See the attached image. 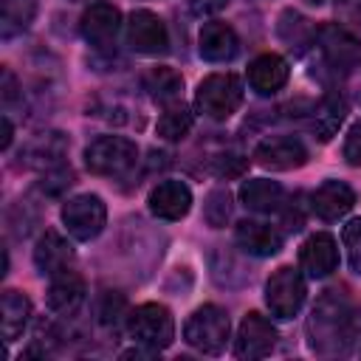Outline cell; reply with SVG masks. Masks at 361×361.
I'll return each instance as SVG.
<instances>
[{
    "mask_svg": "<svg viewBox=\"0 0 361 361\" xmlns=\"http://www.w3.org/2000/svg\"><path fill=\"white\" fill-rule=\"evenodd\" d=\"M144 90L149 93L152 102H161V104H172L180 99V90H183V76L169 68V65H155L144 73Z\"/></svg>",
    "mask_w": 361,
    "mask_h": 361,
    "instance_id": "obj_24",
    "label": "cell"
},
{
    "mask_svg": "<svg viewBox=\"0 0 361 361\" xmlns=\"http://www.w3.org/2000/svg\"><path fill=\"white\" fill-rule=\"evenodd\" d=\"M361 333V305L344 288L324 290L307 319V338L319 355H344Z\"/></svg>",
    "mask_w": 361,
    "mask_h": 361,
    "instance_id": "obj_1",
    "label": "cell"
},
{
    "mask_svg": "<svg viewBox=\"0 0 361 361\" xmlns=\"http://www.w3.org/2000/svg\"><path fill=\"white\" fill-rule=\"evenodd\" d=\"M316 42H319V51L333 73L347 76L355 68H361V39L355 34H350L347 28L322 25V28H316Z\"/></svg>",
    "mask_w": 361,
    "mask_h": 361,
    "instance_id": "obj_8",
    "label": "cell"
},
{
    "mask_svg": "<svg viewBox=\"0 0 361 361\" xmlns=\"http://www.w3.org/2000/svg\"><path fill=\"white\" fill-rule=\"evenodd\" d=\"M307 3H310V6H322L324 0H307Z\"/></svg>",
    "mask_w": 361,
    "mask_h": 361,
    "instance_id": "obj_36",
    "label": "cell"
},
{
    "mask_svg": "<svg viewBox=\"0 0 361 361\" xmlns=\"http://www.w3.org/2000/svg\"><path fill=\"white\" fill-rule=\"evenodd\" d=\"M189 11L197 14V17H209V14H217L220 8L228 6V0H186Z\"/></svg>",
    "mask_w": 361,
    "mask_h": 361,
    "instance_id": "obj_33",
    "label": "cell"
},
{
    "mask_svg": "<svg viewBox=\"0 0 361 361\" xmlns=\"http://www.w3.org/2000/svg\"><path fill=\"white\" fill-rule=\"evenodd\" d=\"M127 316H130L127 313V299L121 293L110 290V293L102 296V302H99V322L104 327H118L121 319H127Z\"/></svg>",
    "mask_w": 361,
    "mask_h": 361,
    "instance_id": "obj_29",
    "label": "cell"
},
{
    "mask_svg": "<svg viewBox=\"0 0 361 361\" xmlns=\"http://www.w3.org/2000/svg\"><path fill=\"white\" fill-rule=\"evenodd\" d=\"M299 262H302V268H305L313 279L330 276V274L336 271V265H338V245H336V237L327 234V231L310 234V237L302 243Z\"/></svg>",
    "mask_w": 361,
    "mask_h": 361,
    "instance_id": "obj_14",
    "label": "cell"
},
{
    "mask_svg": "<svg viewBox=\"0 0 361 361\" xmlns=\"http://www.w3.org/2000/svg\"><path fill=\"white\" fill-rule=\"evenodd\" d=\"M14 99H17V79L11 76L8 68H3V102L11 104Z\"/></svg>",
    "mask_w": 361,
    "mask_h": 361,
    "instance_id": "obj_34",
    "label": "cell"
},
{
    "mask_svg": "<svg viewBox=\"0 0 361 361\" xmlns=\"http://www.w3.org/2000/svg\"><path fill=\"white\" fill-rule=\"evenodd\" d=\"M305 296H307L305 279L290 265L276 268L265 282V305L276 319H293L305 305Z\"/></svg>",
    "mask_w": 361,
    "mask_h": 361,
    "instance_id": "obj_6",
    "label": "cell"
},
{
    "mask_svg": "<svg viewBox=\"0 0 361 361\" xmlns=\"http://www.w3.org/2000/svg\"><path fill=\"white\" fill-rule=\"evenodd\" d=\"M11 138H14V127H11L8 116H3V138H0V149H8V147H11Z\"/></svg>",
    "mask_w": 361,
    "mask_h": 361,
    "instance_id": "obj_35",
    "label": "cell"
},
{
    "mask_svg": "<svg viewBox=\"0 0 361 361\" xmlns=\"http://www.w3.org/2000/svg\"><path fill=\"white\" fill-rule=\"evenodd\" d=\"M73 262V248L59 231H45L34 245V265L42 276L68 271Z\"/></svg>",
    "mask_w": 361,
    "mask_h": 361,
    "instance_id": "obj_18",
    "label": "cell"
},
{
    "mask_svg": "<svg viewBox=\"0 0 361 361\" xmlns=\"http://www.w3.org/2000/svg\"><path fill=\"white\" fill-rule=\"evenodd\" d=\"M240 200L245 209L251 212H262V214H271V212H279L285 206V189L276 183V180H268V178H254V180H245L240 186Z\"/></svg>",
    "mask_w": 361,
    "mask_h": 361,
    "instance_id": "obj_22",
    "label": "cell"
},
{
    "mask_svg": "<svg viewBox=\"0 0 361 361\" xmlns=\"http://www.w3.org/2000/svg\"><path fill=\"white\" fill-rule=\"evenodd\" d=\"M65 155H68V135L51 130V133L34 135L20 149V164L28 166V169H45V172H51V169L62 166Z\"/></svg>",
    "mask_w": 361,
    "mask_h": 361,
    "instance_id": "obj_11",
    "label": "cell"
},
{
    "mask_svg": "<svg viewBox=\"0 0 361 361\" xmlns=\"http://www.w3.org/2000/svg\"><path fill=\"white\" fill-rule=\"evenodd\" d=\"M37 17V0H3V37L25 31Z\"/></svg>",
    "mask_w": 361,
    "mask_h": 361,
    "instance_id": "obj_27",
    "label": "cell"
},
{
    "mask_svg": "<svg viewBox=\"0 0 361 361\" xmlns=\"http://www.w3.org/2000/svg\"><path fill=\"white\" fill-rule=\"evenodd\" d=\"M85 302V279L76 271H62L51 276L48 285V307L56 316H73Z\"/></svg>",
    "mask_w": 361,
    "mask_h": 361,
    "instance_id": "obj_17",
    "label": "cell"
},
{
    "mask_svg": "<svg viewBox=\"0 0 361 361\" xmlns=\"http://www.w3.org/2000/svg\"><path fill=\"white\" fill-rule=\"evenodd\" d=\"M127 42L133 51L155 56V54H164L169 48V34H166V25L158 14L138 8L127 20Z\"/></svg>",
    "mask_w": 361,
    "mask_h": 361,
    "instance_id": "obj_9",
    "label": "cell"
},
{
    "mask_svg": "<svg viewBox=\"0 0 361 361\" xmlns=\"http://www.w3.org/2000/svg\"><path fill=\"white\" fill-rule=\"evenodd\" d=\"M138 164L135 141L124 135H102L85 149V166L102 178H124Z\"/></svg>",
    "mask_w": 361,
    "mask_h": 361,
    "instance_id": "obj_2",
    "label": "cell"
},
{
    "mask_svg": "<svg viewBox=\"0 0 361 361\" xmlns=\"http://www.w3.org/2000/svg\"><path fill=\"white\" fill-rule=\"evenodd\" d=\"M228 313L217 305H203L197 307L186 324H183V338L189 347L206 353V355H220L228 341Z\"/></svg>",
    "mask_w": 361,
    "mask_h": 361,
    "instance_id": "obj_3",
    "label": "cell"
},
{
    "mask_svg": "<svg viewBox=\"0 0 361 361\" xmlns=\"http://www.w3.org/2000/svg\"><path fill=\"white\" fill-rule=\"evenodd\" d=\"M248 169V158L243 152H234V149H226V152H217L212 158V172L217 178H240L243 172Z\"/></svg>",
    "mask_w": 361,
    "mask_h": 361,
    "instance_id": "obj_30",
    "label": "cell"
},
{
    "mask_svg": "<svg viewBox=\"0 0 361 361\" xmlns=\"http://www.w3.org/2000/svg\"><path fill=\"white\" fill-rule=\"evenodd\" d=\"M234 240L251 257H274L282 248V234L274 226L259 223V220H243V223H237Z\"/></svg>",
    "mask_w": 361,
    "mask_h": 361,
    "instance_id": "obj_19",
    "label": "cell"
},
{
    "mask_svg": "<svg viewBox=\"0 0 361 361\" xmlns=\"http://www.w3.org/2000/svg\"><path fill=\"white\" fill-rule=\"evenodd\" d=\"M192 209V192L183 180H164L149 192V212L161 220H180Z\"/></svg>",
    "mask_w": 361,
    "mask_h": 361,
    "instance_id": "obj_16",
    "label": "cell"
},
{
    "mask_svg": "<svg viewBox=\"0 0 361 361\" xmlns=\"http://www.w3.org/2000/svg\"><path fill=\"white\" fill-rule=\"evenodd\" d=\"M276 344V327L259 316V313H245V319L240 322V330H237V341H234V353L240 358H265Z\"/></svg>",
    "mask_w": 361,
    "mask_h": 361,
    "instance_id": "obj_10",
    "label": "cell"
},
{
    "mask_svg": "<svg viewBox=\"0 0 361 361\" xmlns=\"http://www.w3.org/2000/svg\"><path fill=\"white\" fill-rule=\"evenodd\" d=\"M310 206L322 220H338L355 206V192L344 180H324L313 192Z\"/></svg>",
    "mask_w": 361,
    "mask_h": 361,
    "instance_id": "obj_20",
    "label": "cell"
},
{
    "mask_svg": "<svg viewBox=\"0 0 361 361\" xmlns=\"http://www.w3.org/2000/svg\"><path fill=\"white\" fill-rule=\"evenodd\" d=\"M203 217L212 228H223L231 217V195L228 189H212L203 203Z\"/></svg>",
    "mask_w": 361,
    "mask_h": 361,
    "instance_id": "obj_28",
    "label": "cell"
},
{
    "mask_svg": "<svg viewBox=\"0 0 361 361\" xmlns=\"http://www.w3.org/2000/svg\"><path fill=\"white\" fill-rule=\"evenodd\" d=\"M288 82V62L279 54H262L248 65V85L259 96H271L282 90Z\"/></svg>",
    "mask_w": 361,
    "mask_h": 361,
    "instance_id": "obj_21",
    "label": "cell"
},
{
    "mask_svg": "<svg viewBox=\"0 0 361 361\" xmlns=\"http://www.w3.org/2000/svg\"><path fill=\"white\" fill-rule=\"evenodd\" d=\"M197 51L206 62H231L240 51V39L234 34V28L228 23H220V20H212L200 28V37H197Z\"/></svg>",
    "mask_w": 361,
    "mask_h": 361,
    "instance_id": "obj_15",
    "label": "cell"
},
{
    "mask_svg": "<svg viewBox=\"0 0 361 361\" xmlns=\"http://www.w3.org/2000/svg\"><path fill=\"white\" fill-rule=\"evenodd\" d=\"M192 124H195L192 110H189L183 102H180V104L172 102V104L161 113L155 130H158V135H161L164 141H180V138H186V133L192 130Z\"/></svg>",
    "mask_w": 361,
    "mask_h": 361,
    "instance_id": "obj_26",
    "label": "cell"
},
{
    "mask_svg": "<svg viewBox=\"0 0 361 361\" xmlns=\"http://www.w3.org/2000/svg\"><path fill=\"white\" fill-rule=\"evenodd\" d=\"M31 319V299L20 290H3V316H0V330L6 341H14Z\"/></svg>",
    "mask_w": 361,
    "mask_h": 361,
    "instance_id": "obj_25",
    "label": "cell"
},
{
    "mask_svg": "<svg viewBox=\"0 0 361 361\" xmlns=\"http://www.w3.org/2000/svg\"><path fill=\"white\" fill-rule=\"evenodd\" d=\"M82 37L93 45V48H107L113 45L118 28H121V11L113 3H90L82 14Z\"/></svg>",
    "mask_w": 361,
    "mask_h": 361,
    "instance_id": "obj_13",
    "label": "cell"
},
{
    "mask_svg": "<svg viewBox=\"0 0 361 361\" xmlns=\"http://www.w3.org/2000/svg\"><path fill=\"white\" fill-rule=\"evenodd\" d=\"M240 104H243V82L234 73H209L197 85L195 107L214 121H226L231 113H237Z\"/></svg>",
    "mask_w": 361,
    "mask_h": 361,
    "instance_id": "obj_4",
    "label": "cell"
},
{
    "mask_svg": "<svg viewBox=\"0 0 361 361\" xmlns=\"http://www.w3.org/2000/svg\"><path fill=\"white\" fill-rule=\"evenodd\" d=\"M127 333L141 347L164 350L175 338V322H172V313L164 305L144 302L135 310H130V316H127Z\"/></svg>",
    "mask_w": 361,
    "mask_h": 361,
    "instance_id": "obj_5",
    "label": "cell"
},
{
    "mask_svg": "<svg viewBox=\"0 0 361 361\" xmlns=\"http://www.w3.org/2000/svg\"><path fill=\"white\" fill-rule=\"evenodd\" d=\"M347 116V104L338 93H327L310 113V130L319 141H330Z\"/></svg>",
    "mask_w": 361,
    "mask_h": 361,
    "instance_id": "obj_23",
    "label": "cell"
},
{
    "mask_svg": "<svg viewBox=\"0 0 361 361\" xmlns=\"http://www.w3.org/2000/svg\"><path fill=\"white\" fill-rule=\"evenodd\" d=\"M344 245H347L350 268L355 274H361V217H355L344 226Z\"/></svg>",
    "mask_w": 361,
    "mask_h": 361,
    "instance_id": "obj_31",
    "label": "cell"
},
{
    "mask_svg": "<svg viewBox=\"0 0 361 361\" xmlns=\"http://www.w3.org/2000/svg\"><path fill=\"white\" fill-rule=\"evenodd\" d=\"M62 223L73 240L87 243L102 234V228L107 223V206L99 195H76V197L65 200Z\"/></svg>",
    "mask_w": 361,
    "mask_h": 361,
    "instance_id": "obj_7",
    "label": "cell"
},
{
    "mask_svg": "<svg viewBox=\"0 0 361 361\" xmlns=\"http://www.w3.org/2000/svg\"><path fill=\"white\" fill-rule=\"evenodd\" d=\"M344 158L353 166H361V121L350 127L347 138H344Z\"/></svg>",
    "mask_w": 361,
    "mask_h": 361,
    "instance_id": "obj_32",
    "label": "cell"
},
{
    "mask_svg": "<svg viewBox=\"0 0 361 361\" xmlns=\"http://www.w3.org/2000/svg\"><path fill=\"white\" fill-rule=\"evenodd\" d=\"M254 158L265 169H282L285 172V169L302 166L307 161V149L293 135H271V138H265V141L257 144Z\"/></svg>",
    "mask_w": 361,
    "mask_h": 361,
    "instance_id": "obj_12",
    "label": "cell"
}]
</instances>
